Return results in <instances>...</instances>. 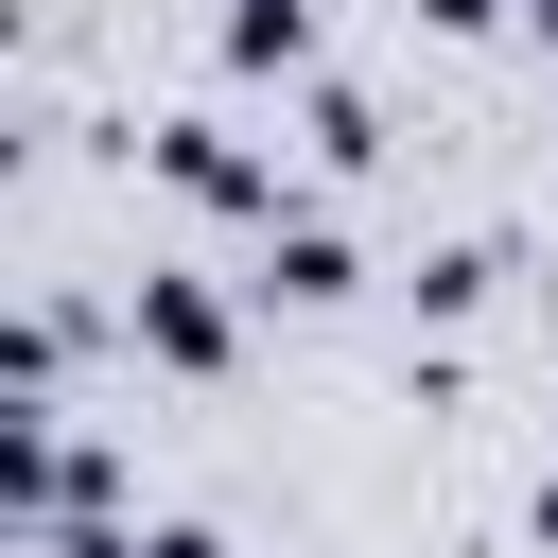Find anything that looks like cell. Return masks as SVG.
<instances>
[{"label":"cell","instance_id":"obj_4","mask_svg":"<svg viewBox=\"0 0 558 558\" xmlns=\"http://www.w3.org/2000/svg\"><path fill=\"white\" fill-rule=\"evenodd\" d=\"M209 52H227V70H314V0H227Z\"/></svg>","mask_w":558,"mask_h":558},{"label":"cell","instance_id":"obj_7","mask_svg":"<svg viewBox=\"0 0 558 558\" xmlns=\"http://www.w3.org/2000/svg\"><path fill=\"white\" fill-rule=\"evenodd\" d=\"M122 558H227V523H192V506H157V523H122Z\"/></svg>","mask_w":558,"mask_h":558},{"label":"cell","instance_id":"obj_8","mask_svg":"<svg viewBox=\"0 0 558 558\" xmlns=\"http://www.w3.org/2000/svg\"><path fill=\"white\" fill-rule=\"evenodd\" d=\"M418 17H436V35H488V17H506V0H418Z\"/></svg>","mask_w":558,"mask_h":558},{"label":"cell","instance_id":"obj_3","mask_svg":"<svg viewBox=\"0 0 558 558\" xmlns=\"http://www.w3.org/2000/svg\"><path fill=\"white\" fill-rule=\"evenodd\" d=\"M244 296H262V314H349V296H366V244H349L331 209H279V227H262V279H244Z\"/></svg>","mask_w":558,"mask_h":558},{"label":"cell","instance_id":"obj_2","mask_svg":"<svg viewBox=\"0 0 558 558\" xmlns=\"http://www.w3.org/2000/svg\"><path fill=\"white\" fill-rule=\"evenodd\" d=\"M122 349H140V366H174V384H227V366H244V314H227V279H192V262H140V296H122Z\"/></svg>","mask_w":558,"mask_h":558},{"label":"cell","instance_id":"obj_10","mask_svg":"<svg viewBox=\"0 0 558 558\" xmlns=\"http://www.w3.org/2000/svg\"><path fill=\"white\" fill-rule=\"evenodd\" d=\"M506 17H523V35H541V52H558V0H506Z\"/></svg>","mask_w":558,"mask_h":558},{"label":"cell","instance_id":"obj_1","mask_svg":"<svg viewBox=\"0 0 558 558\" xmlns=\"http://www.w3.org/2000/svg\"><path fill=\"white\" fill-rule=\"evenodd\" d=\"M140 174H157L174 209H244V227H279V209H296V192H279V157H262V140H227L209 105H174V122L140 140Z\"/></svg>","mask_w":558,"mask_h":558},{"label":"cell","instance_id":"obj_6","mask_svg":"<svg viewBox=\"0 0 558 558\" xmlns=\"http://www.w3.org/2000/svg\"><path fill=\"white\" fill-rule=\"evenodd\" d=\"M488 279H506V244H418V314H471Z\"/></svg>","mask_w":558,"mask_h":558},{"label":"cell","instance_id":"obj_5","mask_svg":"<svg viewBox=\"0 0 558 558\" xmlns=\"http://www.w3.org/2000/svg\"><path fill=\"white\" fill-rule=\"evenodd\" d=\"M314 174H384V105L366 87H314Z\"/></svg>","mask_w":558,"mask_h":558},{"label":"cell","instance_id":"obj_9","mask_svg":"<svg viewBox=\"0 0 558 558\" xmlns=\"http://www.w3.org/2000/svg\"><path fill=\"white\" fill-rule=\"evenodd\" d=\"M523 541H541V558H558V471H541V488H523Z\"/></svg>","mask_w":558,"mask_h":558}]
</instances>
